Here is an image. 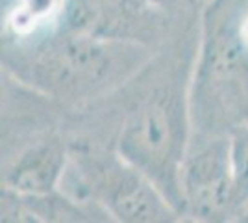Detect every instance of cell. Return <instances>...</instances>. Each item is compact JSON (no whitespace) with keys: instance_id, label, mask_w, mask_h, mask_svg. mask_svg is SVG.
Returning <instances> with one entry per match:
<instances>
[{"instance_id":"6da1fadb","label":"cell","mask_w":248,"mask_h":223,"mask_svg":"<svg viewBox=\"0 0 248 223\" xmlns=\"http://www.w3.org/2000/svg\"><path fill=\"white\" fill-rule=\"evenodd\" d=\"M154 49L109 41L56 26L30 39H4L2 65L39 95L63 104H87L137 78Z\"/></svg>"},{"instance_id":"7a4b0ae2","label":"cell","mask_w":248,"mask_h":223,"mask_svg":"<svg viewBox=\"0 0 248 223\" xmlns=\"http://www.w3.org/2000/svg\"><path fill=\"white\" fill-rule=\"evenodd\" d=\"M247 0H209L189 78L193 136H228L248 123V45L239 21Z\"/></svg>"},{"instance_id":"3957f363","label":"cell","mask_w":248,"mask_h":223,"mask_svg":"<svg viewBox=\"0 0 248 223\" xmlns=\"http://www.w3.org/2000/svg\"><path fill=\"white\" fill-rule=\"evenodd\" d=\"M189 76L163 74L135 101L113 149L143 171L184 216L180 173L193 139L189 112Z\"/></svg>"},{"instance_id":"277c9868","label":"cell","mask_w":248,"mask_h":223,"mask_svg":"<svg viewBox=\"0 0 248 223\" xmlns=\"http://www.w3.org/2000/svg\"><path fill=\"white\" fill-rule=\"evenodd\" d=\"M63 186H76L67 193L94 203L115 222L172 223L184 220L154 182L115 149H71Z\"/></svg>"},{"instance_id":"5b68a950","label":"cell","mask_w":248,"mask_h":223,"mask_svg":"<svg viewBox=\"0 0 248 223\" xmlns=\"http://www.w3.org/2000/svg\"><path fill=\"white\" fill-rule=\"evenodd\" d=\"M184 218L232 222L239 218L228 136H193L180 173Z\"/></svg>"},{"instance_id":"8992f818","label":"cell","mask_w":248,"mask_h":223,"mask_svg":"<svg viewBox=\"0 0 248 223\" xmlns=\"http://www.w3.org/2000/svg\"><path fill=\"white\" fill-rule=\"evenodd\" d=\"M169 13L145 0H65L60 28L109 41L155 49L163 41Z\"/></svg>"},{"instance_id":"52a82bcc","label":"cell","mask_w":248,"mask_h":223,"mask_svg":"<svg viewBox=\"0 0 248 223\" xmlns=\"http://www.w3.org/2000/svg\"><path fill=\"white\" fill-rule=\"evenodd\" d=\"M71 162V147L60 136H45L26 147L4 171L2 188L24 195L62 190Z\"/></svg>"},{"instance_id":"ba28073f","label":"cell","mask_w":248,"mask_h":223,"mask_svg":"<svg viewBox=\"0 0 248 223\" xmlns=\"http://www.w3.org/2000/svg\"><path fill=\"white\" fill-rule=\"evenodd\" d=\"M111 220L94 203L76 199L63 190L24 195L2 188V222L60 223V222H106Z\"/></svg>"},{"instance_id":"9c48e42d","label":"cell","mask_w":248,"mask_h":223,"mask_svg":"<svg viewBox=\"0 0 248 223\" xmlns=\"http://www.w3.org/2000/svg\"><path fill=\"white\" fill-rule=\"evenodd\" d=\"M65 0H13L4 15L6 39H30L60 24Z\"/></svg>"},{"instance_id":"30bf717a","label":"cell","mask_w":248,"mask_h":223,"mask_svg":"<svg viewBox=\"0 0 248 223\" xmlns=\"http://www.w3.org/2000/svg\"><path fill=\"white\" fill-rule=\"evenodd\" d=\"M228 139H230V156H232L233 181H235V199L241 218V214L248 206V123L233 128L228 134Z\"/></svg>"},{"instance_id":"8fae6325","label":"cell","mask_w":248,"mask_h":223,"mask_svg":"<svg viewBox=\"0 0 248 223\" xmlns=\"http://www.w3.org/2000/svg\"><path fill=\"white\" fill-rule=\"evenodd\" d=\"M148 4H152L155 8H159V10L167 11V13H170V11L178 10L182 4H184V0H145Z\"/></svg>"},{"instance_id":"7c38bea8","label":"cell","mask_w":248,"mask_h":223,"mask_svg":"<svg viewBox=\"0 0 248 223\" xmlns=\"http://www.w3.org/2000/svg\"><path fill=\"white\" fill-rule=\"evenodd\" d=\"M239 222H248V206L245 208V212L241 214V218H239Z\"/></svg>"}]
</instances>
